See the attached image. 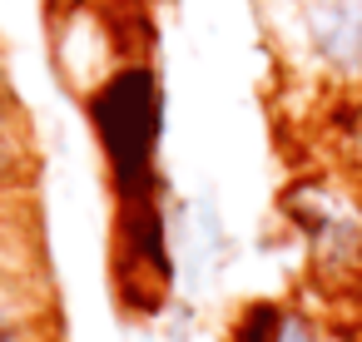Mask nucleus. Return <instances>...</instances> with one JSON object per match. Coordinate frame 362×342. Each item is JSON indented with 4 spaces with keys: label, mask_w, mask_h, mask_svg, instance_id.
I'll return each mask as SVG.
<instances>
[{
    "label": "nucleus",
    "mask_w": 362,
    "mask_h": 342,
    "mask_svg": "<svg viewBox=\"0 0 362 342\" xmlns=\"http://www.w3.org/2000/svg\"><path fill=\"white\" fill-rule=\"evenodd\" d=\"M95 134L105 144L119 204H154V139H159V85L149 70H119L90 100Z\"/></svg>",
    "instance_id": "obj_1"
},
{
    "label": "nucleus",
    "mask_w": 362,
    "mask_h": 342,
    "mask_svg": "<svg viewBox=\"0 0 362 342\" xmlns=\"http://www.w3.org/2000/svg\"><path fill=\"white\" fill-rule=\"evenodd\" d=\"M308 35L322 65L337 75H362V0H317Z\"/></svg>",
    "instance_id": "obj_2"
},
{
    "label": "nucleus",
    "mask_w": 362,
    "mask_h": 342,
    "mask_svg": "<svg viewBox=\"0 0 362 342\" xmlns=\"http://www.w3.org/2000/svg\"><path fill=\"white\" fill-rule=\"evenodd\" d=\"M283 322H288V307H278V302H253V307L238 312L228 342H278Z\"/></svg>",
    "instance_id": "obj_3"
},
{
    "label": "nucleus",
    "mask_w": 362,
    "mask_h": 342,
    "mask_svg": "<svg viewBox=\"0 0 362 342\" xmlns=\"http://www.w3.org/2000/svg\"><path fill=\"white\" fill-rule=\"evenodd\" d=\"M25 169V144H21V129H16V110L6 100V90H0V184L16 179Z\"/></svg>",
    "instance_id": "obj_4"
},
{
    "label": "nucleus",
    "mask_w": 362,
    "mask_h": 342,
    "mask_svg": "<svg viewBox=\"0 0 362 342\" xmlns=\"http://www.w3.org/2000/svg\"><path fill=\"white\" fill-rule=\"evenodd\" d=\"M278 342H317V327H313L308 317H298V312H288V322H283V332H278Z\"/></svg>",
    "instance_id": "obj_5"
}]
</instances>
